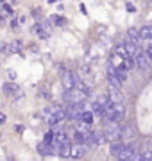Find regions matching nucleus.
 Segmentation results:
<instances>
[{"instance_id": "f257e3e1", "label": "nucleus", "mask_w": 152, "mask_h": 161, "mask_svg": "<svg viewBox=\"0 0 152 161\" xmlns=\"http://www.w3.org/2000/svg\"><path fill=\"white\" fill-rule=\"evenodd\" d=\"M43 118L48 125H56V124H61L64 118H68V113L61 106H50L43 111Z\"/></svg>"}, {"instance_id": "f03ea898", "label": "nucleus", "mask_w": 152, "mask_h": 161, "mask_svg": "<svg viewBox=\"0 0 152 161\" xmlns=\"http://www.w3.org/2000/svg\"><path fill=\"white\" fill-rule=\"evenodd\" d=\"M123 116H125V108H123L122 102H111L107 104V109H106V118L109 122H122Z\"/></svg>"}, {"instance_id": "7ed1b4c3", "label": "nucleus", "mask_w": 152, "mask_h": 161, "mask_svg": "<svg viewBox=\"0 0 152 161\" xmlns=\"http://www.w3.org/2000/svg\"><path fill=\"white\" fill-rule=\"evenodd\" d=\"M88 97V92H84L81 88H73V90H68L64 93V100L66 104H79V102H84Z\"/></svg>"}, {"instance_id": "20e7f679", "label": "nucleus", "mask_w": 152, "mask_h": 161, "mask_svg": "<svg viewBox=\"0 0 152 161\" xmlns=\"http://www.w3.org/2000/svg\"><path fill=\"white\" fill-rule=\"evenodd\" d=\"M2 90H4V95H7L9 98H20L22 95H24V92H22V88L18 86L14 80H7V82H4V86H2Z\"/></svg>"}, {"instance_id": "39448f33", "label": "nucleus", "mask_w": 152, "mask_h": 161, "mask_svg": "<svg viewBox=\"0 0 152 161\" xmlns=\"http://www.w3.org/2000/svg\"><path fill=\"white\" fill-rule=\"evenodd\" d=\"M61 82H63V88L68 92V90H73L77 88L79 84V79H77V75L72 72V70H64L63 74H61Z\"/></svg>"}, {"instance_id": "423d86ee", "label": "nucleus", "mask_w": 152, "mask_h": 161, "mask_svg": "<svg viewBox=\"0 0 152 161\" xmlns=\"http://www.w3.org/2000/svg\"><path fill=\"white\" fill-rule=\"evenodd\" d=\"M120 132H122V127L118 125V122H111L109 125L104 129V136H106V142H117L120 140Z\"/></svg>"}, {"instance_id": "0eeeda50", "label": "nucleus", "mask_w": 152, "mask_h": 161, "mask_svg": "<svg viewBox=\"0 0 152 161\" xmlns=\"http://www.w3.org/2000/svg\"><path fill=\"white\" fill-rule=\"evenodd\" d=\"M150 59H149V56H147V52L141 50L138 56H136V66L141 70V72H147V70L150 68Z\"/></svg>"}, {"instance_id": "6e6552de", "label": "nucleus", "mask_w": 152, "mask_h": 161, "mask_svg": "<svg viewBox=\"0 0 152 161\" xmlns=\"http://www.w3.org/2000/svg\"><path fill=\"white\" fill-rule=\"evenodd\" d=\"M86 152H88V149H86V143H73L72 145V158H75V159H81V158H84L86 156Z\"/></svg>"}, {"instance_id": "1a4fd4ad", "label": "nucleus", "mask_w": 152, "mask_h": 161, "mask_svg": "<svg viewBox=\"0 0 152 161\" xmlns=\"http://www.w3.org/2000/svg\"><path fill=\"white\" fill-rule=\"evenodd\" d=\"M134 154H136V147L133 143H125V149L122 150V154L118 156V159H133L134 158Z\"/></svg>"}, {"instance_id": "9d476101", "label": "nucleus", "mask_w": 152, "mask_h": 161, "mask_svg": "<svg viewBox=\"0 0 152 161\" xmlns=\"http://www.w3.org/2000/svg\"><path fill=\"white\" fill-rule=\"evenodd\" d=\"M56 149H57V145L47 143V142H43V143L38 145V152H40V156H50V154H54V150Z\"/></svg>"}, {"instance_id": "9b49d317", "label": "nucleus", "mask_w": 152, "mask_h": 161, "mask_svg": "<svg viewBox=\"0 0 152 161\" xmlns=\"http://www.w3.org/2000/svg\"><path fill=\"white\" fill-rule=\"evenodd\" d=\"M123 45H125V48H127L129 54H131V56H134V58L141 52V48L138 47V43H136V41H133L131 38H127V40L123 41Z\"/></svg>"}, {"instance_id": "f8f14e48", "label": "nucleus", "mask_w": 152, "mask_h": 161, "mask_svg": "<svg viewBox=\"0 0 152 161\" xmlns=\"http://www.w3.org/2000/svg\"><path fill=\"white\" fill-rule=\"evenodd\" d=\"M125 149V143H123V140H117V142H111V147H109V152L111 156L118 158V156L122 154V150Z\"/></svg>"}, {"instance_id": "ddd939ff", "label": "nucleus", "mask_w": 152, "mask_h": 161, "mask_svg": "<svg viewBox=\"0 0 152 161\" xmlns=\"http://www.w3.org/2000/svg\"><path fill=\"white\" fill-rule=\"evenodd\" d=\"M109 97H111V100H115V102H122L123 93H122V90H120V86L109 84Z\"/></svg>"}, {"instance_id": "4468645a", "label": "nucleus", "mask_w": 152, "mask_h": 161, "mask_svg": "<svg viewBox=\"0 0 152 161\" xmlns=\"http://www.w3.org/2000/svg\"><path fill=\"white\" fill-rule=\"evenodd\" d=\"M133 138H134V129L131 125H123L122 132H120V140H123V142H133Z\"/></svg>"}, {"instance_id": "2eb2a0df", "label": "nucleus", "mask_w": 152, "mask_h": 161, "mask_svg": "<svg viewBox=\"0 0 152 161\" xmlns=\"http://www.w3.org/2000/svg\"><path fill=\"white\" fill-rule=\"evenodd\" d=\"M57 154L61 158H72V145L70 143H63L57 147Z\"/></svg>"}, {"instance_id": "dca6fc26", "label": "nucleus", "mask_w": 152, "mask_h": 161, "mask_svg": "<svg viewBox=\"0 0 152 161\" xmlns=\"http://www.w3.org/2000/svg\"><path fill=\"white\" fill-rule=\"evenodd\" d=\"M127 36L131 38L133 41H136V43H140L143 38H141V31L140 29H136V27H129V31H127Z\"/></svg>"}, {"instance_id": "f3484780", "label": "nucleus", "mask_w": 152, "mask_h": 161, "mask_svg": "<svg viewBox=\"0 0 152 161\" xmlns=\"http://www.w3.org/2000/svg\"><path fill=\"white\" fill-rule=\"evenodd\" d=\"M63 143H70V140H68V134L66 132H63V131H59V132H56V145H63Z\"/></svg>"}, {"instance_id": "a211bd4d", "label": "nucleus", "mask_w": 152, "mask_h": 161, "mask_svg": "<svg viewBox=\"0 0 152 161\" xmlns=\"http://www.w3.org/2000/svg\"><path fill=\"white\" fill-rule=\"evenodd\" d=\"M140 31H141V38H143V40L152 41V25H143Z\"/></svg>"}, {"instance_id": "6ab92c4d", "label": "nucleus", "mask_w": 152, "mask_h": 161, "mask_svg": "<svg viewBox=\"0 0 152 161\" xmlns=\"http://www.w3.org/2000/svg\"><path fill=\"white\" fill-rule=\"evenodd\" d=\"M93 111H90V109H84L82 111V115H81V120L82 122H86V124H93Z\"/></svg>"}, {"instance_id": "aec40b11", "label": "nucleus", "mask_w": 152, "mask_h": 161, "mask_svg": "<svg viewBox=\"0 0 152 161\" xmlns=\"http://www.w3.org/2000/svg\"><path fill=\"white\" fill-rule=\"evenodd\" d=\"M50 22H52L54 25H57V27H63L64 23H66V18L57 16V14H54V16H50Z\"/></svg>"}, {"instance_id": "412c9836", "label": "nucleus", "mask_w": 152, "mask_h": 161, "mask_svg": "<svg viewBox=\"0 0 152 161\" xmlns=\"http://www.w3.org/2000/svg\"><path fill=\"white\" fill-rule=\"evenodd\" d=\"M9 14H13V9H11V6L7 4L6 0H2V16L6 18V16H9Z\"/></svg>"}, {"instance_id": "4be33fe9", "label": "nucleus", "mask_w": 152, "mask_h": 161, "mask_svg": "<svg viewBox=\"0 0 152 161\" xmlns=\"http://www.w3.org/2000/svg\"><path fill=\"white\" fill-rule=\"evenodd\" d=\"M11 48H13V45L4 43V45H2V52H4V56H9V54H11Z\"/></svg>"}, {"instance_id": "5701e85b", "label": "nucleus", "mask_w": 152, "mask_h": 161, "mask_svg": "<svg viewBox=\"0 0 152 161\" xmlns=\"http://www.w3.org/2000/svg\"><path fill=\"white\" fill-rule=\"evenodd\" d=\"M145 52H147V56H149V59L152 61V41L147 45V50H145Z\"/></svg>"}, {"instance_id": "b1692460", "label": "nucleus", "mask_w": 152, "mask_h": 161, "mask_svg": "<svg viewBox=\"0 0 152 161\" xmlns=\"http://www.w3.org/2000/svg\"><path fill=\"white\" fill-rule=\"evenodd\" d=\"M125 9H127L129 13H136V7L133 6V4H129V2H127V4H125Z\"/></svg>"}, {"instance_id": "393cba45", "label": "nucleus", "mask_w": 152, "mask_h": 161, "mask_svg": "<svg viewBox=\"0 0 152 161\" xmlns=\"http://www.w3.org/2000/svg\"><path fill=\"white\" fill-rule=\"evenodd\" d=\"M7 75H9V79H11V80L16 79V72H13V70H9V72H7Z\"/></svg>"}, {"instance_id": "a878e982", "label": "nucleus", "mask_w": 152, "mask_h": 161, "mask_svg": "<svg viewBox=\"0 0 152 161\" xmlns=\"http://www.w3.org/2000/svg\"><path fill=\"white\" fill-rule=\"evenodd\" d=\"M6 120H7L6 113H2V115H0V124H6Z\"/></svg>"}, {"instance_id": "bb28decb", "label": "nucleus", "mask_w": 152, "mask_h": 161, "mask_svg": "<svg viewBox=\"0 0 152 161\" xmlns=\"http://www.w3.org/2000/svg\"><path fill=\"white\" fill-rule=\"evenodd\" d=\"M11 27H13V29L18 27V20H16V18H13V20H11Z\"/></svg>"}]
</instances>
